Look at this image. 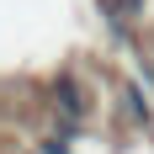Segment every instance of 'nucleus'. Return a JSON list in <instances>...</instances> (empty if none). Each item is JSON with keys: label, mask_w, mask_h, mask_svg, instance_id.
Returning <instances> with one entry per match:
<instances>
[{"label": "nucleus", "mask_w": 154, "mask_h": 154, "mask_svg": "<svg viewBox=\"0 0 154 154\" xmlns=\"http://www.w3.org/2000/svg\"><path fill=\"white\" fill-rule=\"evenodd\" d=\"M53 106H59L69 122H80V117H85V96H80L75 80H59V85H53Z\"/></svg>", "instance_id": "1"}, {"label": "nucleus", "mask_w": 154, "mask_h": 154, "mask_svg": "<svg viewBox=\"0 0 154 154\" xmlns=\"http://www.w3.org/2000/svg\"><path fill=\"white\" fill-rule=\"evenodd\" d=\"M43 154H69V143H64V138H48V143H43Z\"/></svg>", "instance_id": "2"}]
</instances>
